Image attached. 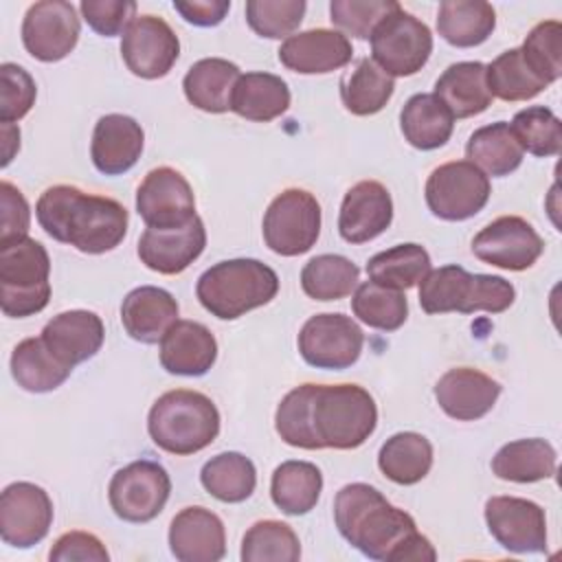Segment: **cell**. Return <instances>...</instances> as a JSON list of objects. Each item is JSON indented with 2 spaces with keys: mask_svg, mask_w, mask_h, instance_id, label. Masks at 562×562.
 <instances>
[{
  "mask_svg": "<svg viewBox=\"0 0 562 562\" xmlns=\"http://www.w3.org/2000/svg\"><path fill=\"white\" fill-rule=\"evenodd\" d=\"M378 426V406L360 384H314L292 389L277 406L279 437L303 450H353Z\"/></svg>",
  "mask_w": 562,
  "mask_h": 562,
  "instance_id": "1",
  "label": "cell"
},
{
  "mask_svg": "<svg viewBox=\"0 0 562 562\" xmlns=\"http://www.w3.org/2000/svg\"><path fill=\"white\" fill-rule=\"evenodd\" d=\"M334 520L340 536L371 560L432 562L437 551L417 531L411 514L391 505L369 483H349L334 498Z\"/></svg>",
  "mask_w": 562,
  "mask_h": 562,
  "instance_id": "2",
  "label": "cell"
},
{
  "mask_svg": "<svg viewBox=\"0 0 562 562\" xmlns=\"http://www.w3.org/2000/svg\"><path fill=\"white\" fill-rule=\"evenodd\" d=\"M35 217L48 237L86 255L114 250L123 241L130 222L121 202L86 193L75 184L48 187L35 204Z\"/></svg>",
  "mask_w": 562,
  "mask_h": 562,
  "instance_id": "3",
  "label": "cell"
},
{
  "mask_svg": "<svg viewBox=\"0 0 562 562\" xmlns=\"http://www.w3.org/2000/svg\"><path fill=\"white\" fill-rule=\"evenodd\" d=\"M147 430L151 441L165 452L178 457L195 454L220 435V411L200 391L173 389L151 404Z\"/></svg>",
  "mask_w": 562,
  "mask_h": 562,
  "instance_id": "4",
  "label": "cell"
},
{
  "mask_svg": "<svg viewBox=\"0 0 562 562\" xmlns=\"http://www.w3.org/2000/svg\"><path fill=\"white\" fill-rule=\"evenodd\" d=\"M279 292L277 272L259 259H226L204 270L195 283L198 301L222 321H235L270 303Z\"/></svg>",
  "mask_w": 562,
  "mask_h": 562,
  "instance_id": "5",
  "label": "cell"
},
{
  "mask_svg": "<svg viewBox=\"0 0 562 562\" xmlns=\"http://www.w3.org/2000/svg\"><path fill=\"white\" fill-rule=\"evenodd\" d=\"M516 299L514 285L494 274H472L461 266H441L419 281V305L426 314L505 312Z\"/></svg>",
  "mask_w": 562,
  "mask_h": 562,
  "instance_id": "6",
  "label": "cell"
},
{
  "mask_svg": "<svg viewBox=\"0 0 562 562\" xmlns=\"http://www.w3.org/2000/svg\"><path fill=\"white\" fill-rule=\"evenodd\" d=\"M50 257L31 239L0 246V305L4 316L26 318L42 312L50 299Z\"/></svg>",
  "mask_w": 562,
  "mask_h": 562,
  "instance_id": "7",
  "label": "cell"
},
{
  "mask_svg": "<svg viewBox=\"0 0 562 562\" xmlns=\"http://www.w3.org/2000/svg\"><path fill=\"white\" fill-rule=\"evenodd\" d=\"M371 59L389 77L419 72L432 53V33L413 13L393 9L371 33Z\"/></svg>",
  "mask_w": 562,
  "mask_h": 562,
  "instance_id": "8",
  "label": "cell"
},
{
  "mask_svg": "<svg viewBox=\"0 0 562 562\" xmlns=\"http://www.w3.org/2000/svg\"><path fill=\"white\" fill-rule=\"evenodd\" d=\"M263 241L281 257L307 252L321 235V204L305 189H285L263 215Z\"/></svg>",
  "mask_w": 562,
  "mask_h": 562,
  "instance_id": "9",
  "label": "cell"
},
{
  "mask_svg": "<svg viewBox=\"0 0 562 562\" xmlns=\"http://www.w3.org/2000/svg\"><path fill=\"white\" fill-rule=\"evenodd\" d=\"M426 204L446 222L474 217L490 200V178L470 160H450L435 167L426 180Z\"/></svg>",
  "mask_w": 562,
  "mask_h": 562,
  "instance_id": "10",
  "label": "cell"
},
{
  "mask_svg": "<svg viewBox=\"0 0 562 562\" xmlns=\"http://www.w3.org/2000/svg\"><path fill=\"white\" fill-rule=\"evenodd\" d=\"M169 492L171 479L167 470L156 461L138 459L114 472L108 498L121 520L149 522L165 509Z\"/></svg>",
  "mask_w": 562,
  "mask_h": 562,
  "instance_id": "11",
  "label": "cell"
},
{
  "mask_svg": "<svg viewBox=\"0 0 562 562\" xmlns=\"http://www.w3.org/2000/svg\"><path fill=\"white\" fill-rule=\"evenodd\" d=\"M299 353L316 369H347L358 362L364 334L358 323L340 312L310 316L299 331Z\"/></svg>",
  "mask_w": 562,
  "mask_h": 562,
  "instance_id": "12",
  "label": "cell"
},
{
  "mask_svg": "<svg viewBox=\"0 0 562 562\" xmlns=\"http://www.w3.org/2000/svg\"><path fill=\"white\" fill-rule=\"evenodd\" d=\"M81 24L77 11L64 0H42L29 7L22 20V44L40 61H59L79 42Z\"/></svg>",
  "mask_w": 562,
  "mask_h": 562,
  "instance_id": "13",
  "label": "cell"
},
{
  "mask_svg": "<svg viewBox=\"0 0 562 562\" xmlns=\"http://www.w3.org/2000/svg\"><path fill=\"white\" fill-rule=\"evenodd\" d=\"M544 250L542 237L536 228L518 215H503L481 228L472 239V252L483 263L503 270H527Z\"/></svg>",
  "mask_w": 562,
  "mask_h": 562,
  "instance_id": "14",
  "label": "cell"
},
{
  "mask_svg": "<svg viewBox=\"0 0 562 562\" xmlns=\"http://www.w3.org/2000/svg\"><path fill=\"white\" fill-rule=\"evenodd\" d=\"M180 55V40L160 15H136L121 40L127 70L140 79L165 77Z\"/></svg>",
  "mask_w": 562,
  "mask_h": 562,
  "instance_id": "15",
  "label": "cell"
},
{
  "mask_svg": "<svg viewBox=\"0 0 562 562\" xmlns=\"http://www.w3.org/2000/svg\"><path fill=\"white\" fill-rule=\"evenodd\" d=\"M53 525L50 496L35 483L18 481L0 496V538L15 549L42 542Z\"/></svg>",
  "mask_w": 562,
  "mask_h": 562,
  "instance_id": "16",
  "label": "cell"
},
{
  "mask_svg": "<svg viewBox=\"0 0 562 562\" xmlns=\"http://www.w3.org/2000/svg\"><path fill=\"white\" fill-rule=\"evenodd\" d=\"M485 522L494 540L512 553H542L547 549L544 509L529 498H487Z\"/></svg>",
  "mask_w": 562,
  "mask_h": 562,
  "instance_id": "17",
  "label": "cell"
},
{
  "mask_svg": "<svg viewBox=\"0 0 562 562\" xmlns=\"http://www.w3.org/2000/svg\"><path fill=\"white\" fill-rule=\"evenodd\" d=\"M136 211L149 228L182 226L198 215L193 189L173 167H156L143 178L136 189Z\"/></svg>",
  "mask_w": 562,
  "mask_h": 562,
  "instance_id": "18",
  "label": "cell"
},
{
  "mask_svg": "<svg viewBox=\"0 0 562 562\" xmlns=\"http://www.w3.org/2000/svg\"><path fill=\"white\" fill-rule=\"evenodd\" d=\"M206 246V228L200 215L173 228H145L138 239L140 261L158 274H180Z\"/></svg>",
  "mask_w": 562,
  "mask_h": 562,
  "instance_id": "19",
  "label": "cell"
},
{
  "mask_svg": "<svg viewBox=\"0 0 562 562\" xmlns=\"http://www.w3.org/2000/svg\"><path fill=\"white\" fill-rule=\"evenodd\" d=\"M393 222V200L378 180L353 184L340 204L338 233L349 244H364L382 235Z\"/></svg>",
  "mask_w": 562,
  "mask_h": 562,
  "instance_id": "20",
  "label": "cell"
},
{
  "mask_svg": "<svg viewBox=\"0 0 562 562\" xmlns=\"http://www.w3.org/2000/svg\"><path fill=\"white\" fill-rule=\"evenodd\" d=\"M501 395V384L472 367L448 369L435 384L439 408L457 422H474L485 417Z\"/></svg>",
  "mask_w": 562,
  "mask_h": 562,
  "instance_id": "21",
  "label": "cell"
},
{
  "mask_svg": "<svg viewBox=\"0 0 562 562\" xmlns=\"http://www.w3.org/2000/svg\"><path fill=\"white\" fill-rule=\"evenodd\" d=\"M353 57L345 33L331 29H310L283 40L279 61L301 75H325L347 66Z\"/></svg>",
  "mask_w": 562,
  "mask_h": 562,
  "instance_id": "22",
  "label": "cell"
},
{
  "mask_svg": "<svg viewBox=\"0 0 562 562\" xmlns=\"http://www.w3.org/2000/svg\"><path fill=\"white\" fill-rule=\"evenodd\" d=\"M169 549L180 562H217L226 553L224 522L206 507H184L169 525Z\"/></svg>",
  "mask_w": 562,
  "mask_h": 562,
  "instance_id": "23",
  "label": "cell"
},
{
  "mask_svg": "<svg viewBox=\"0 0 562 562\" xmlns=\"http://www.w3.org/2000/svg\"><path fill=\"white\" fill-rule=\"evenodd\" d=\"M143 145L145 132L136 119L127 114H105L94 125L90 158L97 171L121 176L138 162Z\"/></svg>",
  "mask_w": 562,
  "mask_h": 562,
  "instance_id": "24",
  "label": "cell"
},
{
  "mask_svg": "<svg viewBox=\"0 0 562 562\" xmlns=\"http://www.w3.org/2000/svg\"><path fill=\"white\" fill-rule=\"evenodd\" d=\"M40 336L57 360L75 369L101 349L105 327L94 312L68 310L53 316Z\"/></svg>",
  "mask_w": 562,
  "mask_h": 562,
  "instance_id": "25",
  "label": "cell"
},
{
  "mask_svg": "<svg viewBox=\"0 0 562 562\" xmlns=\"http://www.w3.org/2000/svg\"><path fill=\"white\" fill-rule=\"evenodd\" d=\"M215 336L195 321H176L160 340V364L173 375H204L215 364Z\"/></svg>",
  "mask_w": 562,
  "mask_h": 562,
  "instance_id": "26",
  "label": "cell"
},
{
  "mask_svg": "<svg viewBox=\"0 0 562 562\" xmlns=\"http://www.w3.org/2000/svg\"><path fill=\"white\" fill-rule=\"evenodd\" d=\"M178 301L162 288L140 285L134 288L121 305V323L130 338L156 345L178 321Z\"/></svg>",
  "mask_w": 562,
  "mask_h": 562,
  "instance_id": "27",
  "label": "cell"
},
{
  "mask_svg": "<svg viewBox=\"0 0 562 562\" xmlns=\"http://www.w3.org/2000/svg\"><path fill=\"white\" fill-rule=\"evenodd\" d=\"M452 114V119H470L492 105V92L485 79V64L457 61L450 64L435 81L432 92Z\"/></svg>",
  "mask_w": 562,
  "mask_h": 562,
  "instance_id": "28",
  "label": "cell"
},
{
  "mask_svg": "<svg viewBox=\"0 0 562 562\" xmlns=\"http://www.w3.org/2000/svg\"><path fill=\"white\" fill-rule=\"evenodd\" d=\"M239 77L237 64L222 57H204L187 70L182 90L193 108L222 114L231 110V97Z\"/></svg>",
  "mask_w": 562,
  "mask_h": 562,
  "instance_id": "29",
  "label": "cell"
},
{
  "mask_svg": "<svg viewBox=\"0 0 562 562\" xmlns=\"http://www.w3.org/2000/svg\"><path fill=\"white\" fill-rule=\"evenodd\" d=\"M400 127L408 145L430 151L450 140L454 119L432 92H419L404 103L400 112Z\"/></svg>",
  "mask_w": 562,
  "mask_h": 562,
  "instance_id": "30",
  "label": "cell"
},
{
  "mask_svg": "<svg viewBox=\"0 0 562 562\" xmlns=\"http://www.w3.org/2000/svg\"><path fill=\"white\" fill-rule=\"evenodd\" d=\"M558 468L555 448L540 439H516L505 443L492 459V472L503 481L514 483H536L551 479Z\"/></svg>",
  "mask_w": 562,
  "mask_h": 562,
  "instance_id": "31",
  "label": "cell"
},
{
  "mask_svg": "<svg viewBox=\"0 0 562 562\" xmlns=\"http://www.w3.org/2000/svg\"><path fill=\"white\" fill-rule=\"evenodd\" d=\"M290 108L288 83L272 72H246L237 79L231 110L241 119L268 123Z\"/></svg>",
  "mask_w": 562,
  "mask_h": 562,
  "instance_id": "32",
  "label": "cell"
},
{
  "mask_svg": "<svg viewBox=\"0 0 562 562\" xmlns=\"http://www.w3.org/2000/svg\"><path fill=\"white\" fill-rule=\"evenodd\" d=\"M496 26V11L483 0H443L437 11L439 35L457 46L472 48L483 44Z\"/></svg>",
  "mask_w": 562,
  "mask_h": 562,
  "instance_id": "33",
  "label": "cell"
},
{
  "mask_svg": "<svg viewBox=\"0 0 562 562\" xmlns=\"http://www.w3.org/2000/svg\"><path fill=\"white\" fill-rule=\"evenodd\" d=\"M378 468L397 485H415L432 468V446L419 432H395L382 443L378 452Z\"/></svg>",
  "mask_w": 562,
  "mask_h": 562,
  "instance_id": "34",
  "label": "cell"
},
{
  "mask_svg": "<svg viewBox=\"0 0 562 562\" xmlns=\"http://www.w3.org/2000/svg\"><path fill=\"white\" fill-rule=\"evenodd\" d=\"M323 492V474L310 461H283L270 481L272 503L288 516L312 512Z\"/></svg>",
  "mask_w": 562,
  "mask_h": 562,
  "instance_id": "35",
  "label": "cell"
},
{
  "mask_svg": "<svg viewBox=\"0 0 562 562\" xmlns=\"http://www.w3.org/2000/svg\"><path fill=\"white\" fill-rule=\"evenodd\" d=\"M70 373L72 369L50 353L42 336L20 340L11 353V375L24 391H55L68 380Z\"/></svg>",
  "mask_w": 562,
  "mask_h": 562,
  "instance_id": "36",
  "label": "cell"
},
{
  "mask_svg": "<svg viewBox=\"0 0 562 562\" xmlns=\"http://www.w3.org/2000/svg\"><path fill=\"white\" fill-rule=\"evenodd\" d=\"M522 147L505 121L474 130L465 145L468 160L494 178H503L516 171L522 162Z\"/></svg>",
  "mask_w": 562,
  "mask_h": 562,
  "instance_id": "37",
  "label": "cell"
},
{
  "mask_svg": "<svg viewBox=\"0 0 562 562\" xmlns=\"http://www.w3.org/2000/svg\"><path fill=\"white\" fill-rule=\"evenodd\" d=\"M395 81L373 59H358L356 68L340 81L342 105L356 116L378 114L393 97Z\"/></svg>",
  "mask_w": 562,
  "mask_h": 562,
  "instance_id": "38",
  "label": "cell"
},
{
  "mask_svg": "<svg viewBox=\"0 0 562 562\" xmlns=\"http://www.w3.org/2000/svg\"><path fill=\"white\" fill-rule=\"evenodd\" d=\"M202 487L222 503L246 501L257 485V470L241 452H220L200 472Z\"/></svg>",
  "mask_w": 562,
  "mask_h": 562,
  "instance_id": "39",
  "label": "cell"
},
{
  "mask_svg": "<svg viewBox=\"0 0 562 562\" xmlns=\"http://www.w3.org/2000/svg\"><path fill=\"white\" fill-rule=\"evenodd\" d=\"M428 272L430 255L419 244H397L389 250L373 255L367 261L369 279L395 290H408L413 285H419V281Z\"/></svg>",
  "mask_w": 562,
  "mask_h": 562,
  "instance_id": "40",
  "label": "cell"
},
{
  "mask_svg": "<svg viewBox=\"0 0 562 562\" xmlns=\"http://www.w3.org/2000/svg\"><path fill=\"white\" fill-rule=\"evenodd\" d=\"M360 268L342 255H316L301 270V288L314 301H338L358 288Z\"/></svg>",
  "mask_w": 562,
  "mask_h": 562,
  "instance_id": "41",
  "label": "cell"
},
{
  "mask_svg": "<svg viewBox=\"0 0 562 562\" xmlns=\"http://www.w3.org/2000/svg\"><path fill=\"white\" fill-rule=\"evenodd\" d=\"M351 310L358 321L382 331H395L408 318V301L404 292L375 281H364L356 288Z\"/></svg>",
  "mask_w": 562,
  "mask_h": 562,
  "instance_id": "42",
  "label": "cell"
},
{
  "mask_svg": "<svg viewBox=\"0 0 562 562\" xmlns=\"http://www.w3.org/2000/svg\"><path fill=\"white\" fill-rule=\"evenodd\" d=\"M485 79L492 97L503 101H527L547 88V83L540 81L525 64L520 48H509L487 64Z\"/></svg>",
  "mask_w": 562,
  "mask_h": 562,
  "instance_id": "43",
  "label": "cell"
},
{
  "mask_svg": "<svg viewBox=\"0 0 562 562\" xmlns=\"http://www.w3.org/2000/svg\"><path fill=\"white\" fill-rule=\"evenodd\" d=\"M244 562H296L301 542L294 529L281 520H257L241 540Z\"/></svg>",
  "mask_w": 562,
  "mask_h": 562,
  "instance_id": "44",
  "label": "cell"
},
{
  "mask_svg": "<svg viewBox=\"0 0 562 562\" xmlns=\"http://www.w3.org/2000/svg\"><path fill=\"white\" fill-rule=\"evenodd\" d=\"M509 127L522 151L533 156H555L562 147V123L544 105H529L516 112Z\"/></svg>",
  "mask_w": 562,
  "mask_h": 562,
  "instance_id": "45",
  "label": "cell"
},
{
  "mask_svg": "<svg viewBox=\"0 0 562 562\" xmlns=\"http://www.w3.org/2000/svg\"><path fill=\"white\" fill-rule=\"evenodd\" d=\"M520 53L540 81L547 86L558 81L562 75V24L558 20L536 24L527 33Z\"/></svg>",
  "mask_w": 562,
  "mask_h": 562,
  "instance_id": "46",
  "label": "cell"
},
{
  "mask_svg": "<svg viewBox=\"0 0 562 562\" xmlns=\"http://www.w3.org/2000/svg\"><path fill=\"white\" fill-rule=\"evenodd\" d=\"M305 9V0H248L246 22L261 37L288 40L303 22Z\"/></svg>",
  "mask_w": 562,
  "mask_h": 562,
  "instance_id": "47",
  "label": "cell"
},
{
  "mask_svg": "<svg viewBox=\"0 0 562 562\" xmlns=\"http://www.w3.org/2000/svg\"><path fill=\"white\" fill-rule=\"evenodd\" d=\"M400 4L395 0H331L329 20L345 33L369 40L375 26Z\"/></svg>",
  "mask_w": 562,
  "mask_h": 562,
  "instance_id": "48",
  "label": "cell"
},
{
  "mask_svg": "<svg viewBox=\"0 0 562 562\" xmlns=\"http://www.w3.org/2000/svg\"><path fill=\"white\" fill-rule=\"evenodd\" d=\"M0 79H2L0 121L13 123V121L24 119L37 97V86H35L33 77L22 66L4 61L0 66Z\"/></svg>",
  "mask_w": 562,
  "mask_h": 562,
  "instance_id": "49",
  "label": "cell"
},
{
  "mask_svg": "<svg viewBox=\"0 0 562 562\" xmlns=\"http://www.w3.org/2000/svg\"><path fill=\"white\" fill-rule=\"evenodd\" d=\"M79 9L88 26L103 37L125 33L136 20V2L132 0H83Z\"/></svg>",
  "mask_w": 562,
  "mask_h": 562,
  "instance_id": "50",
  "label": "cell"
},
{
  "mask_svg": "<svg viewBox=\"0 0 562 562\" xmlns=\"http://www.w3.org/2000/svg\"><path fill=\"white\" fill-rule=\"evenodd\" d=\"M0 246L29 237L31 209L26 198L9 180L0 182Z\"/></svg>",
  "mask_w": 562,
  "mask_h": 562,
  "instance_id": "51",
  "label": "cell"
},
{
  "mask_svg": "<svg viewBox=\"0 0 562 562\" xmlns=\"http://www.w3.org/2000/svg\"><path fill=\"white\" fill-rule=\"evenodd\" d=\"M48 558H50V562H72V560L108 562L110 553H108L105 544L94 533L66 531L55 540Z\"/></svg>",
  "mask_w": 562,
  "mask_h": 562,
  "instance_id": "52",
  "label": "cell"
},
{
  "mask_svg": "<svg viewBox=\"0 0 562 562\" xmlns=\"http://www.w3.org/2000/svg\"><path fill=\"white\" fill-rule=\"evenodd\" d=\"M173 9L189 22L195 26H215L220 24L228 9L231 2L228 0H189V2H173Z\"/></svg>",
  "mask_w": 562,
  "mask_h": 562,
  "instance_id": "53",
  "label": "cell"
},
{
  "mask_svg": "<svg viewBox=\"0 0 562 562\" xmlns=\"http://www.w3.org/2000/svg\"><path fill=\"white\" fill-rule=\"evenodd\" d=\"M2 140H4L2 167H7L13 158V154L20 149V130L13 123H2Z\"/></svg>",
  "mask_w": 562,
  "mask_h": 562,
  "instance_id": "54",
  "label": "cell"
}]
</instances>
